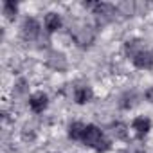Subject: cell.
Returning a JSON list of instances; mask_svg holds the SVG:
<instances>
[{
  "instance_id": "277c9868",
  "label": "cell",
  "mask_w": 153,
  "mask_h": 153,
  "mask_svg": "<svg viewBox=\"0 0 153 153\" xmlns=\"http://www.w3.org/2000/svg\"><path fill=\"white\" fill-rule=\"evenodd\" d=\"M38 34H40V25H38V22H36L34 18L24 20V24H22V36H24L25 40H34Z\"/></svg>"
},
{
  "instance_id": "7c38bea8",
  "label": "cell",
  "mask_w": 153,
  "mask_h": 153,
  "mask_svg": "<svg viewBox=\"0 0 153 153\" xmlns=\"http://www.w3.org/2000/svg\"><path fill=\"white\" fill-rule=\"evenodd\" d=\"M92 99V90L88 87H79L78 90H76V103L79 105H85Z\"/></svg>"
},
{
  "instance_id": "8992f818",
  "label": "cell",
  "mask_w": 153,
  "mask_h": 153,
  "mask_svg": "<svg viewBox=\"0 0 153 153\" xmlns=\"http://www.w3.org/2000/svg\"><path fill=\"white\" fill-rule=\"evenodd\" d=\"M47 103H49V99H47V96H45L43 92H38V94L31 96V99H29V106H31L33 112H36V114H42V112L47 108Z\"/></svg>"
},
{
  "instance_id": "5bb4252c",
  "label": "cell",
  "mask_w": 153,
  "mask_h": 153,
  "mask_svg": "<svg viewBox=\"0 0 153 153\" xmlns=\"http://www.w3.org/2000/svg\"><path fill=\"white\" fill-rule=\"evenodd\" d=\"M112 133L115 135V139H126V126L123 123H115L112 126Z\"/></svg>"
},
{
  "instance_id": "7a4b0ae2",
  "label": "cell",
  "mask_w": 153,
  "mask_h": 153,
  "mask_svg": "<svg viewBox=\"0 0 153 153\" xmlns=\"http://www.w3.org/2000/svg\"><path fill=\"white\" fill-rule=\"evenodd\" d=\"M94 16L97 20L99 25H105V24H110L115 16V7L110 6V4H96L94 6Z\"/></svg>"
},
{
  "instance_id": "5b68a950",
  "label": "cell",
  "mask_w": 153,
  "mask_h": 153,
  "mask_svg": "<svg viewBox=\"0 0 153 153\" xmlns=\"http://www.w3.org/2000/svg\"><path fill=\"white\" fill-rule=\"evenodd\" d=\"M47 65L54 70H65L67 68V58L63 52H51L49 58H47Z\"/></svg>"
},
{
  "instance_id": "9c48e42d",
  "label": "cell",
  "mask_w": 153,
  "mask_h": 153,
  "mask_svg": "<svg viewBox=\"0 0 153 153\" xmlns=\"http://www.w3.org/2000/svg\"><path fill=\"white\" fill-rule=\"evenodd\" d=\"M85 130H87L85 124H81V123H74V124H70V128H68V137L74 139V140H83Z\"/></svg>"
},
{
  "instance_id": "3957f363",
  "label": "cell",
  "mask_w": 153,
  "mask_h": 153,
  "mask_svg": "<svg viewBox=\"0 0 153 153\" xmlns=\"http://www.w3.org/2000/svg\"><path fill=\"white\" fill-rule=\"evenodd\" d=\"M103 139H105V135H103V131H101L97 126H92V124L87 126L85 135H83V142H85L87 146H90V148H97V146L101 144Z\"/></svg>"
},
{
  "instance_id": "ba28073f",
  "label": "cell",
  "mask_w": 153,
  "mask_h": 153,
  "mask_svg": "<svg viewBox=\"0 0 153 153\" xmlns=\"http://www.w3.org/2000/svg\"><path fill=\"white\" fill-rule=\"evenodd\" d=\"M149 126H151V123H149V119H146V117H137V119L133 121V130H135L137 137L146 135V133L149 131Z\"/></svg>"
},
{
  "instance_id": "2e32d148",
  "label": "cell",
  "mask_w": 153,
  "mask_h": 153,
  "mask_svg": "<svg viewBox=\"0 0 153 153\" xmlns=\"http://www.w3.org/2000/svg\"><path fill=\"white\" fill-rule=\"evenodd\" d=\"M16 92H18V94H24V92H25V81H24V79H20V81L16 83Z\"/></svg>"
},
{
  "instance_id": "9a60e30c",
  "label": "cell",
  "mask_w": 153,
  "mask_h": 153,
  "mask_svg": "<svg viewBox=\"0 0 153 153\" xmlns=\"http://www.w3.org/2000/svg\"><path fill=\"white\" fill-rule=\"evenodd\" d=\"M117 11H121L123 15H133V4L131 2H121L119 6H117Z\"/></svg>"
},
{
  "instance_id": "6da1fadb",
  "label": "cell",
  "mask_w": 153,
  "mask_h": 153,
  "mask_svg": "<svg viewBox=\"0 0 153 153\" xmlns=\"http://www.w3.org/2000/svg\"><path fill=\"white\" fill-rule=\"evenodd\" d=\"M72 36H74L76 43H78L79 47H88L94 42L96 33H94V29L88 24H78L74 27V31H72Z\"/></svg>"
},
{
  "instance_id": "52a82bcc",
  "label": "cell",
  "mask_w": 153,
  "mask_h": 153,
  "mask_svg": "<svg viewBox=\"0 0 153 153\" xmlns=\"http://www.w3.org/2000/svg\"><path fill=\"white\" fill-rule=\"evenodd\" d=\"M133 63H135V67L148 70V68L153 67V54H151L149 51H142V52H139V54L133 58Z\"/></svg>"
},
{
  "instance_id": "8fae6325",
  "label": "cell",
  "mask_w": 153,
  "mask_h": 153,
  "mask_svg": "<svg viewBox=\"0 0 153 153\" xmlns=\"http://www.w3.org/2000/svg\"><path fill=\"white\" fill-rule=\"evenodd\" d=\"M126 54L128 56H131V58H135L139 52H142L144 51V45H142V42L140 40H131V42H126Z\"/></svg>"
},
{
  "instance_id": "30bf717a",
  "label": "cell",
  "mask_w": 153,
  "mask_h": 153,
  "mask_svg": "<svg viewBox=\"0 0 153 153\" xmlns=\"http://www.w3.org/2000/svg\"><path fill=\"white\" fill-rule=\"evenodd\" d=\"M59 25H61V20H59V16H58L56 13H49V15L45 16V29H47L49 33L58 31Z\"/></svg>"
},
{
  "instance_id": "4fadbf2b",
  "label": "cell",
  "mask_w": 153,
  "mask_h": 153,
  "mask_svg": "<svg viewBox=\"0 0 153 153\" xmlns=\"http://www.w3.org/2000/svg\"><path fill=\"white\" fill-rule=\"evenodd\" d=\"M16 11H18V7L15 2H4V15L7 16V20H13L16 16Z\"/></svg>"
}]
</instances>
